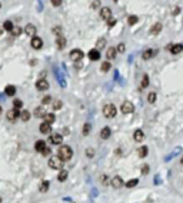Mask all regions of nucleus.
<instances>
[{"label": "nucleus", "instance_id": "bf43d9fd", "mask_svg": "<svg viewBox=\"0 0 183 203\" xmlns=\"http://www.w3.org/2000/svg\"><path fill=\"white\" fill-rule=\"evenodd\" d=\"M114 1H117V0H114Z\"/></svg>", "mask_w": 183, "mask_h": 203}, {"label": "nucleus", "instance_id": "4d7b16f0", "mask_svg": "<svg viewBox=\"0 0 183 203\" xmlns=\"http://www.w3.org/2000/svg\"><path fill=\"white\" fill-rule=\"evenodd\" d=\"M0 203H1V197H0Z\"/></svg>", "mask_w": 183, "mask_h": 203}, {"label": "nucleus", "instance_id": "ea45409f", "mask_svg": "<svg viewBox=\"0 0 183 203\" xmlns=\"http://www.w3.org/2000/svg\"><path fill=\"white\" fill-rule=\"evenodd\" d=\"M90 126H92V124H89V123L85 124V127H83V135H85V136H87L89 135V132H90Z\"/></svg>", "mask_w": 183, "mask_h": 203}, {"label": "nucleus", "instance_id": "5fc2aeb1", "mask_svg": "<svg viewBox=\"0 0 183 203\" xmlns=\"http://www.w3.org/2000/svg\"><path fill=\"white\" fill-rule=\"evenodd\" d=\"M1 112H3V109H1V106H0V114H1Z\"/></svg>", "mask_w": 183, "mask_h": 203}, {"label": "nucleus", "instance_id": "e433bc0d", "mask_svg": "<svg viewBox=\"0 0 183 203\" xmlns=\"http://www.w3.org/2000/svg\"><path fill=\"white\" fill-rule=\"evenodd\" d=\"M110 63H109V62H104L103 65H102V72H109V70H110Z\"/></svg>", "mask_w": 183, "mask_h": 203}, {"label": "nucleus", "instance_id": "20e7f679", "mask_svg": "<svg viewBox=\"0 0 183 203\" xmlns=\"http://www.w3.org/2000/svg\"><path fill=\"white\" fill-rule=\"evenodd\" d=\"M120 110H122V113H125V114H130V113H133V110H135V106H133V103L132 102H123L122 103V106H120Z\"/></svg>", "mask_w": 183, "mask_h": 203}, {"label": "nucleus", "instance_id": "bb28decb", "mask_svg": "<svg viewBox=\"0 0 183 203\" xmlns=\"http://www.w3.org/2000/svg\"><path fill=\"white\" fill-rule=\"evenodd\" d=\"M67 176H69V172L67 170H60V173L57 175V180L59 182H64L67 179Z\"/></svg>", "mask_w": 183, "mask_h": 203}, {"label": "nucleus", "instance_id": "c9c22d12", "mask_svg": "<svg viewBox=\"0 0 183 203\" xmlns=\"http://www.w3.org/2000/svg\"><path fill=\"white\" fill-rule=\"evenodd\" d=\"M147 102L149 103H155L156 102V93H149L147 95Z\"/></svg>", "mask_w": 183, "mask_h": 203}, {"label": "nucleus", "instance_id": "4be33fe9", "mask_svg": "<svg viewBox=\"0 0 183 203\" xmlns=\"http://www.w3.org/2000/svg\"><path fill=\"white\" fill-rule=\"evenodd\" d=\"M49 186H50V183H49V180H43L42 183H40V186H39V190H40V193H46L49 190Z\"/></svg>", "mask_w": 183, "mask_h": 203}, {"label": "nucleus", "instance_id": "3c124183", "mask_svg": "<svg viewBox=\"0 0 183 203\" xmlns=\"http://www.w3.org/2000/svg\"><path fill=\"white\" fill-rule=\"evenodd\" d=\"M60 30H62L60 27H55V29H53V32H55L57 36H60Z\"/></svg>", "mask_w": 183, "mask_h": 203}, {"label": "nucleus", "instance_id": "13d9d810", "mask_svg": "<svg viewBox=\"0 0 183 203\" xmlns=\"http://www.w3.org/2000/svg\"><path fill=\"white\" fill-rule=\"evenodd\" d=\"M0 7H1V3H0Z\"/></svg>", "mask_w": 183, "mask_h": 203}, {"label": "nucleus", "instance_id": "79ce46f5", "mask_svg": "<svg viewBox=\"0 0 183 203\" xmlns=\"http://www.w3.org/2000/svg\"><path fill=\"white\" fill-rule=\"evenodd\" d=\"M149 170H150L149 164H143V166H142V173H143V175H147V173H149Z\"/></svg>", "mask_w": 183, "mask_h": 203}, {"label": "nucleus", "instance_id": "603ef678", "mask_svg": "<svg viewBox=\"0 0 183 203\" xmlns=\"http://www.w3.org/2000/svg\"><path fill=\"white\" fill-rule=\"evenodd\" d=\"M155 183H156V185H159L160 182H159V176H156V178H155Z\"/></svg>", "mask_w": 183, "mask_h": 203}, {"label": "nucleus", "instance_id": "4468645a", "mask_svg": "<svg viewBox=\"0 0 183 203\" xmlns=\"http://www.w3.org/2000/svg\"><path fill=\"white\" fill-rule=\"evenodd\" d=\"M46 147L47 146H46V142H44V140H37V142L34 143V150L39 152V153H42Z\"/></svg>", "mask_w": 183, "mask_h": 203}, {"label": "nucleus", "instance_id": "c85d7f7f", "mask_svg": "<svg viewBox=\"0 0 183 203\" xmlns=\"http://www.w3.org/2000/svg\"><path fill=\"white\" fill-rule=\"evenodd\" d=\"M20 119H22L23 122H27V120L30 119V112H29V110H23V112H20Z\"/></svg>", "mask_w": 183, "mask_h": 203}, {"label": "nucleus", "instance_id": "a18cd8bd", "mask_svg": "<svg viewBox=\"0 0 183 203\" xmlns=\"http://www.w3.org/2000/svg\"><path fill=\"white\" fill-rule=\"evenodd\" d=\"M52 1V4L55 6V7H59L60 4H62V0H50Z\"/></svg>", "mask_w": 183, "mask_h": 203}, {"label": "nucleus", "instance_id": "cd10ccee", "mask_svg": "<svg viewBox=\"0 0 183 203\" xmlns=\"http://www.w3.org/2000/svg\"><path fill=\"white\" fill-rule=\"evenodd\" d=\"M56 120V116L53 113H46V116H44V122L49 123V124H52V123Z\"/></svg>", "mask_w": 183, "mask_h": 203}, {"label": "nucleus", "instance_id": "6e6d98bb", "mask_svg": "<svg viewBox=\"0 0 183 203\" xmlns=\"http://www.w3.org/2000/svg\"><path fill=\"white\" fill-rule=\"evenodd\" d=\"M180 163H182V164H183V157H182V159H180Z\"/></svg>", "mask_w": 183, "mask_h": 203}, {"label": "nucleus", "instance_id": "6e6552de", "mask_svg": "<svg viewBox=\"0 0 183 203\" xmlns=\"http://www.w3.org/2000/svg\"><path fill=\"white\" fill-rule=\"evenodd\" d=\"M36 89L40 90V92L47 90L49 89V81L46 80V79H39V80L36 81Z\"/></svg>", "mask_w": 183, "mask_h": 203}, {"label": "nucleus", "instance_id": "9d476101", "mask_svg": "<svg viewBox=\"0 0 183 203\" xmlns=\"http://www.w3.org/2000/svg\"><path fill=\"white\" fill-rule=\"evenodd\" d=\"M100 17H102L103 20H110L112 19V10L109 7L100 9Z\"/></svg>", "mask_w": 183, "mask_h": 203}, {"label": "nucleus", "instance_id": "393cba45", "mask_svg": "<svg viewBox=\"0 0 183 203\" xmlns=\"http://www.w3.org/2000/svg\"><path fill=\"white\" fill-rule=\"evenodd\" d=\"M180 150H182L180 147H176V149H175V150H173V152H170V153H169V154H167V156H166V157H165V160H166V162H167V160H170L172 157H175V156H177V154L180 153Z\"/></svg>", "mask_w": 183, "mask_h": 203}, {"label": "nucleus", "instance_id": "412c9836", "mask_svg": "<svg viewBox=\"0 0 183 203\" xmlns=\"http://www.w3.org/2000/svg\"><path fill=\"white\" fill-rule=\"evenodd\" d=\"M24 33L34 37V33H36V27H34V25H27L26 26V27H24Z\"/></svg>", "mask_w": 183, "mask_h": 203}, {"label": "nucleus", "instance_id": "f257e3e1", "mask_svg": "<svg viewBox=\"0 0 183 203\" xmlns=\"http://www.w3.org/2000/svg\"><path fill=\"white\" fill-rule=\"evenodd\" d=\"M57 156L63 160V162H67V160H70L73 156V150L70 146H67V145H63V146L59 147V150H57Z\"/></svg>", "mask_w": 183, "mask_h": 203}, {"label": "nucleus", "instance_id": "f8f14e48", "mask_svg": "<svg viewBox=\"0 0 183 203\" xmlns=\"http://www.w3.org/2000/svg\"><path fill=\"white\" fill-rule=\"evenodd\" d=\"M169 50H170V53H172V55H179L180 52H183V44H180V43L172 44V46L169 47Z\"/></svg>", "mask_w": 183, "mask_h": 203}, {"label": "nucleus", "instance_id": "49530a36", "mask_svg": "<svg viewBox=\"0 0 183 203\" xmlns=\"http://www.w3.org/2000/svg\"><path fill=\"white\" fill-rule=\"evenodd\" d=\"M114 25H116V19H113V17H112L110 20H107V26H109V27H113Z\"/></svg>", "mask_w": 183, "mask_h": 203}, {"label": "nucleus", "instance_id": "6ab92c4d", "mask_svg": "<svg viewBox=\"0 0 183 203\" xmlns=\"http://www.w3.org/2000/svg\"><path fill=\"white\" fill-rule=\"evenodd\" d=\"M147 153H149V147L147 146H142V147H139L137 149V154H139V157H146L147 156Z\"/></svg>", "mask_w": 183, "mask_h": 203}, {"label": "nucleus", "instance_id": "f03ea898", "mask_svg": "<svg viewBox=\"0 0 183 203\" xmlns=\"http://www.w3.org/2000/svg\"><path fill=\"white\" fill-rule=\"evenodd\" d=\"M116 113H117V109H116V106L112 105V103H107V105L103 107V116L104 117H107V119L114 117Z\"/></svg>", "mask_w": 183, "mask_h": 203}, {"label": "nucleus", "instance_id": "473e14b6", "mask_svg": "<svg viewBox=\"0 0 183 203\" xmlns=\"http://www.w3.org/2000/svg\"><path fill=\"white\" fill-rule=\"evenodd\" d=\"M128 22H129V25H130V26H133V25H136V23L139 22V17L135 16V15H132V16H129Z\"/></svg>", "mask_w": 183, "mask_h": 203}, {"label": "nucleus", "instance_id": "4c0bfd02", "mask_svg": "<svg viewBox=\"0 0 183 203\" xmlns=\"http://www.w3.org/2000/svg\"><path fill=\"white\" fill-rule=\"evenodd\" d=\"M20 33H22V29H20L19 26H17V27H13V29H12V34H13V36H19Z\"/></svg>", "mask_w": 183, "mask_h": 203}, {"label": "nucleus", "instance_id": "f704fd0d", "mask_svg": "<svg viewBox=\"0 0 183 203\" xmlns=\"http://www.w3.org/2000/svg\"><path fill=\"white\" fill-rule=\"evenodd\" d=\"M22 106H23V102H22L20 99H15V100H13V107H15V109H20Z\"/></svg>", "mask_w": 183, "mask_h": 203}, {"label": "nucleus", "instance_id": "0eeeda50", "mask_svg": "<svg viewBox=\"0 0 183 203\" xmlns=\"http://www.w3.org/2000/svg\"><path fill=\"white\" fill-rule=\"evenodd\" d=\"M30 44H32V47L34 50H39V49H42V47H43V40H42L40 37H37V36H34V37H32Z\"/></svg>", "mask_w": 183, "mask_h": 203}, {"label": "nucleus", "instance_id": "dca6fc26", "mask_svg": "<svg viewBox=\"0 0 183 203\" xmlns=\"http://www.w3.org/2000/svg\"><path fill=\"white\" fill-rule=\"evenodd\" d=\"M133 139H135L136 142H142V140L144 139V133H143V130H140V129L135 130V133H133Z\"/></svg>", "mask_w": 183, "mask_h": 203}, {"label": "nucleus", "instance_id": "a211bd4d", "mask_svg": "<svg viewBox=\"0 0 183 203\" xmlns=\"http://www.w3.org/2000/svg\"><path fill=\"white\" fill-rule=\"evenodd\" d=\"M110 135H112V130H110V127H107V126L100 130V138L102 139H109Z\"/></svg>", "mask_w": 183, "mask_h": 203}, {"label": "nucleus", "instance_id": "aec40b11", "mask_svg": "<svg viewBox=\"0 0 183 203\" xmlns=\"http://www.w3.org/2000/svg\"><path fill=\"white\" fill-rule=\"evenodd\" d=\"M4 93H6L7 96H15V95H16V86H13V84H9V86H6Z\"/></svg>", "mask_w": 183, "mask_h": 203}, {"label": "nucleus", "instance_id": "864d4df0", "mask_svg": "<svg viewBox=\"0 0 183 203\" xmlns=\"http://www.w3.org/2000/svg\"><path fill=\"white\" fill-rule=\"evenodd\" d=\"M97 6H99V1H97V0H96L95 3H93V7H97Z\"/></svg>", "mask_w": 183, "mask_h": 203}, {"label": "nucleus", "instance_id": "72a5a7b5", "mask_svg": "<svg viewBox=\"0 0 183 203\" xmlns=\"http://www.w3.org/2000/svg\"><path fill=\"white\" fill-rule=\"evenodd\" d=\"M140 86H142V89L149 86V76H147V74H144L143 77H142V83H140Z\"/></svg>", "mask_w": 183, "mask_h": 203}, {"label": "nucleus", "instance_id": "2f4dec72", "mask_svg": "<svg viewBox=\"0 0 183 203\" xmlns=\"http://www.w3.org/2000/svg\"><path fill=\"white\" fill-rule=\"evenodd\" d=\"M137 183H139V179H130L129 182H126V187H135V186H137Z\"/></svg>", "mask_w": 183, "mask_h": 203}, {"label": "nucleus", "instance_id": "423d86ee", "mask_svg": "<svg viewBox=\"0 0 183 203\" xmlns=\"http://www.w3.org/2000/svg\"><path fill=\"white\" fill-rule=\"evenodd\" d=\"M85 56L83 55V52L80 49H73L72 52H70V59H72L73 62H79V60H82V57Z\"/></svg>", "mask_w": 183, "mask_h": 203}, {"label": "nucleus", "instance_id": "c03bdc74", "mask_svg": "<svg viewBox=\"0 0 183 203\" xmlns=\"http://www.w3.org/2000/svg\"><path fill=\"white\" fill-rule=\"evenodd\" d=\"M86 156H87V157H93V156H95V150H93V149H87V150H86Z\"/></svg>", "mask_w": 183, "mask_h": 203}, {"label": "nucleus", "instance_id": "de8ad7c7", "mask_svg": "<svg viewBox=\"0 0 183 203\" xmlns=\"http://www.w3.org/2000/svg\"><path fill=\"white\" fill-rule=\"evenodd\" d=\"M117 52H120V53H123L125 52V43H119V46H117Z\"/></svg>", "mask_w": 183, "mask_h": 203}, {"label": "nucleus", "instance_id": "8fccbe9b", "mask_svg": "<svg viewBox=\"0 0 183 203\" xmlns=\"http://www.w3.org/2000/svg\"><path fill=\"white\" fill-rule=\"evenodd\" d=\"M50 152H52V150H50V147H46V149L42 152V154H43V156H49V154H50Z\"/></svg>", "mask_w": 183, "mask_h": 203}, {"label": "nucleus", "instance_id": "ddd939ff", "mask_svg": "<svg viewBox=\"0 0 183 203\" xmlns=\"http://www.w3.org/2000/svg\"><path fill=\"white\" fill-rule=\"evenodd\" d=\"M87 56H89V59H90V60L96 62V60H99V59H100V52H99L97 49H92V50H89Z\"/></svg>", "mask_w": 183, "mask_h": 203}, {"label": "nucleus", "instance_id": "7c9ffc66", "mask_svg": "<svg viewBox=\"0 0 183 203\" xmlns=\"http://www.w3.org/2000/svg\"><path fill=\"white\" fill-rule=\"evenodd\" d=\"M15 26H13V23L10 22V20H6L4 23H3V29L4 30H7V32H12V29H13Z\"/></svg>", "mask_w": 183, "mask_h": 203}, {"label": "nucleus", "instance_id": "f3484780", "mask_svg": "<svg viewBox=\"0 0 183 203\" xmlns=\"http://www.w3.org/2000/svg\"><path fill=\"white\" fill-rule=\"evenodd\" d=\"M56 44H57V49H64L66 47V39H64L63 36H57V39H56Z\"/></svg>", "mask_w": 183, "mask_h": 203}, {"label": "nucleus", "instance_id": "58836bf2", "mask_svg": "<svg viewBox=\"0 0 183 203\" xmlns=\"http://www.w3.org/2000/svg\"><path fill=\"white\" fill-rule=\"evenodd\" d=\"M104 44H106V39H104V37L99 39V40H97V49H100V47H104Z\"/></svg>", "mask_w": 183, "mask_h": 203}, {"label": "nucleus", "instance_id": "37998d69", "mask_svg": "<svg viewBox=\"0 0 183 203\" xmlns=\"http://www.w3.org/2000/svg\"><path fill=\"white\" fill-rule=\"evenodd\" d=\"M50 102H52V97H50V96H44V97H43V100H42V103H43V105H49Z\"/></svg>", "mask_w": 183, "mask_h": 203}, {"label": "nucleus", "instance_id": "c756f323", "mask_svg": "<svg viewBox=\"0 0 183 203\" xmlns=\"http://www.w3.org/2000/svg\"><path fill=\"white\" fill-rule=\"evenodd\" d=\"M153 55H155V50H152V49H147V50H144L143 52V59L144 60H147V59H150V57H153Z\"/></svg>", "mask_w": 183, "mask_h": 203}, {"label": "nucleus", "instance_id": "7ed1b4c3", "mask_svg": "<svg viewBox=\"0 0 183 203\" xmlns=\"http://www.w3.org/2000/svg\"><path fill=\"white\" fill-rule=\"evenodd\" d=\"M49 167H52V169H55V170H59V169L63 167V160H62L59 156H52V157L49 159Z\"/></svg>", "mask_w": 183, "mask_h": 203}, {"label": "nucleus", "instance_id": "a878e982", "mask_svg": "<svg viewBox=\"0 0 183 203\" xmlns=\"http://www.w3.org/2000/svg\"><path fill=\"white\" fill-rule=\"evenodd\" d=\"M160 30H162V25H160V23H155V25L152 26L150 33L152 34H159Z\"/></svg>", "mask_w": 183, "mask_h": 203}, {"label": "nucleus", "instance_id": "39448f33", "mask_svg": "<svg viewBox=\"0 0 183 203\" xmlns=\"http://www.w3.org/2000/svg\"><path fill=\"white\" fill-rule=\"evenodd\" d=\"M6 117H7L9 122H16L17 119L20 117V110L19 109H12V110H9L6 113Z\"/></svg>", "mask_w": 183, "mask_h": 203}, {"label": "nucleus", "instance_id": "9b49d317", "mask_svg": "<svg viewBox=\"0 0 183 203\" xmlns=\"http://www.w3.org/2000/svg\"><path fill=\"white\" fill-rule=\"evenodd\" d=\"M110 185L113 187H116V189H119V187H122L125 183H123V179L120 178V176H114V178L110 180Z\"/></svg>", "mask_w": 183, "mask_h": 203}, {"label": "nucleus", "instance_id": "2eb2a0df", "mask_svg": "<svg viewBox=\"0 0 183 203\" xmlns=\"http://www.w3.org/2000/svg\"><path fill=\"white\" fill-rule=\"evenodd\" d=\"M40 132L43 133V135H49V133H52V124H49V123L43 122L42 124H40Z\"/></svg>", "mask_w": 183, "mask_h": 203}, {"label": "nucleus", "instance_id": "5701e85b", "mask_svg": "<svg viewBox=\"0 0 183 203\" xmlns=\"http://www.w3.org/2000/svg\"><path fill=\"white\" fill-rule=\"evenodd\" d=\"M116 55H117V50L114 49V47H109V49H107V52H106V57H107L109 60L114 59V57H116Z\"/></svg>", "mask_w": 183, "mask_h": 203}, {"label": "nucleus", "instance_id": "09e8293b", "mask_svg": "<svg viewBox=\"0 0 183 203\" xmlns=\"http://www.w3.org/2000/svg\"><path fill=\"white\" fill-rule=\"evenodd\" d=\"M100 180H102V183H103V185H107V183H109V182H107L109 179H107V176H106V175L100 176Z\"/></svg>", "mask_w": 183, "mask_h": 203}, {"label": "nucleus", "instance_id": "a19ab883", "mask_svg": "<svg viewBox=\"0 0 183 203\" xmlns=\"http://www.w3.org/2000/svg\"><path fill=\"white\" fill-rule=\"evenodd\" d=\"M60 107H62V102H60V100H56L55 103H53V109H55V110H59Z\"/></svg>", "mask_w": 183, "mask_h": 203}, {"label": "nucleus", "instance_id": "b1692460", "mask_svg": "<svg viewBox=\"0 0 183 203\" xmlns=\"http://www.w3.org/2000/svg\"><path fill=\"white\" fill-rule=\"evenodd\" d=\"M34 116H36V117H44V116H46L44 107H36V109H34Z\"/></svg>", "mask_w": 183, "mask_h": 203}, {"label": "nucleus", "instance_id": "1a4fd4ad", "mask_svg": "<svg viewBox=\"0 0 183 203\" xmlns=\"http://www.w3.org/2000/svg\"><path fill=\"white\" fill-rule=\"evenodd\" d=\"M62 142H63V136L60 133H52L50 143H53V145H62Z\"/></svg>", "mask_w": 183, "mask_h": 203}]
</instances>
